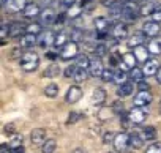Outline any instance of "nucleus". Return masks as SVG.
<instances>
[{"label": "nucleus", "instance_id": "f257e3e1", "mask_svg": "<svg viewBox=\"0 0 161 153\" xmlns=\"http://www.w3.org/2000/svg\"><path fill=\"white\" fill-rule=\"evenodd\" d=\"M19 63H21V68H22L24 71L32 73V71H35V69L38 68V65H40V57H38L36 52L29 51V52H24V54H22V57L19 58Z\"/></svg>", "mask_w": 161, "mask_h": 153}, {"label": "nucleus", "instance_id": "f03ea898", "mask_svg": "<svg viewBox=\"0 0 161 153\" xmlns=\"http://www.w3.org/2000/svg\"><path fill=\"white\" fill-rule=\"evenodd\" d=\"M79 55V43L76 41H68L63 47H60V52H58V57L62 60H71V58H76Z\"/></svg>", "mask_w": 161, "mask_h": 153}, {"label": "nucleus", "instance_id": "7ed1b4c3", "mask_svg": "<svg viewBox=\"0 0 161 153\" xmlns=\"http://www.w3.org/2000/svg\"><path fill=\"white\" fill-rule=\"evenodd\" d=\"M109 33H111V38L115 40V43H120V41H123V40L126 38V35H128V27H126L125 22H115L114 25H111Z\"/></svg>", "mask_w": 161, "mask_h": 153}, {"label": "nucleus", "instance_id": "20e7f679", "mask_svg": "<svg viewBox=\"0 0 161 153\" xmlns=\"http://www.w3.org/2000/svg\"><path fill=\"white\" fill-rule=\"evenodd\" d=\"M112 145H114V150H115L117 153L126 151V148L131 147V144H130V134H128V133H117L115 137H114Z\"/></svg>", "mask_w": 161, "mask_h": 153}, {"label": "nucleus", "instance_id": "39448f33", "mask_svg": "<svg viewBox=\"0 0 161 153\" xmlns=\"http://www.w3.org/2000/svg\"><path fill=\"white\" fill-rule=\"evenodd\" d=\"M139 5L137 3H134L133 0L131 2H126L125 5H123V19L125 21H134L136 18H139L141 16V11H139Z\"/></svg>", "mask_w": 161, "mask_h": 153}, {"label": "nucleus", "instance_id": "423d86ee", "mask_svg": "<svg viewBox=\"0 0 161 153\" xmlns=\"http://www.w3.org/2000/svg\"><path fill=\"white\" fill-rule=\"evenodd\" d=\"M128 118L131 123L134 125H141L147 120V111L144 107H139V106H134L130 112H128Z\"/></svg>", "mask_w": 161, "mask_h": 153}, {"label": "nucleus", "instance_id": "0eeeda50", "mask_svg": "<svg viewBox=\"0 0 161 153\" xmlns=\"http://www.w3.org/2000/svg\"><path fill=\"white\" fill-rule=\"evenodd\" d=\"M57 18H58V14L55 13V10L52 7H46L40 13V22L43 25H52L57 21Z\"/></svg>", "mask_w": 161, "mask_h": 153}, {"label": "nucleus", "instance_id": "6e6552de", "mask_svg": "<svg viewBox=\"0 0 161 153\" xmlns=\"http://www.w3.org/2000/svg\"><path fill=\"white\" fill-rule=\"evenodd\" d=\"M161 32V27H159V22L150 19V21H145L144 25H142V33L147 36V38H155L158 36Z\"/></svg>", "mask_w": 161, "mask_h": 153}, {"label": "nucleus", "instance_id": "1a4fd4ad", "mask_svg": "<svg viewBox=\"0 0 161 153\" xmlns=\"http://www.w3.org/2000/svg\"><path fill=\"white\" fill-rule=\"evenodd\" d=\"M152 100H153V96H152V93H150L148 90H139V92L136 93V96H134L133 103H134V106L147 107V106L152 103Z\"/></svg>", "mask_w": 161, "mask_h": 153}, {"label": "nucleus", "instance_id": "9d476101", "mask_svg": "<svg viewBox=\"0 0 161 153\" xmlns=\"http://www.w3.org/2000/svg\"><path fill=\"white\" fill-rule=\"evenodd\" d=\"M5 10L11 14H16V13H22L24 8L27 7V0H7V3L3 5Z\"/></svg>", "mask_w": 161, "mask_h": 153}, {"label": "nucleus", "instance_id": "9b49d317", "mask_svg": "<svg viewBox=\"0 0 161 153\" xmlns=\"http://www.w3.org/2000/svg\"><path fill=\"white\" fill-rule=\"evenodd\" d=\"M80 98H82V89L79 85H71L66 92V96H65L68 104H76L80 101Z\"/></svg>", "mask_w": 161, "mask_h": 153}, {"label": "nucleus", "instance_id": "f8f14e48", "mask_svg": "<svg viewBox=\"0 0 161 153\" xmlns=\"http://www.w3.org/2000/svg\"><path fill=\"white\" fill-rule=\"evenodd\" d=\"M54 43H55V33L46 30V32H41V33L38 35V46H40V47L47 49V47L54 46Z\"/></svg>", "mask_w": 161, "mask_h": 153}, {"label": "nucleus", "instance_id": "ddd939ff", "mask_svg": "<svg viewBox=\"0 0 161 153\" xmlns=\"http://www.w3.org/2000/svg\"><path fill=\"white\" fill-rule=\"evenodd\" d=\"M159 62L156 60V58H148L145 63H144V66H142V69H144V74H145V78H152V76H156V73L159 71Z\"/></svg>", "mask_w": 161, "mask_h": 153}, {"label": "nucleus", "instance_id": "4468645a", "mask_svg": "<svg viewBox=\"0 0 161 153\" xmlns=\"http://www.w3.org/2000/svg\"><path fill=\"white\" fill-rule=\"evenodd\" d=\"M104 71V66H103V62L100 57H93L90 58V66H89V73L90 76H93V78H101V74Z\"/></svg>", "mask_w": 161, "mask_h": 153}, {"label": "nucleus", "instance_id": "2eb2a0df", "mask_svg": "<svg viewBox=\"0 0 161 153\" xmlns=\"http://www.w3.org/2000/svg\"><path fill=\"white\" fill-rule=\"evenodd\" d=\"M40 13H41L40 5H38V3H33V2H29L27 7H25L24 11H22V16H24L25 19H29V21H33L35 18H40Z\"/></svg>", "mask_w": 161, "mask_h": 153}, {"label": "nucleus", "instance_id": "dca6fc26", "mask_svg": "<svg viewBox=\"0 0 161 153\" xmlns=\"http://www.w3.org/2000/svg\"><path fill=\"white\" fill-rule=\"evenodd\" d=\"M136 57H134V54L133 52H125L123 55H122V60H120V65H119V68L120 69H125V71H131L134 66H136Z\"/></svg>", "mask_w": 161, "mask_h": 153}, {"label": "nucleus", "instance_id": "f3484780", "mask_svg": "<svg viewBox=\"0 0 161 153\" xmlns=\"http://www.w3.org/2000/svg\"><path fill=\"white\" fill-rule=\"evenodd\" d=\"M30 140L33 145H43L47 139H46V129L44 128H35L30 133Z\"/></svg>", "mask_w": 161, "mask_h": 153}, {"label": "nucleus", "instance_id": "a211bd4d", "mask_svg": "<svg viewBox=\"0 0 161 153\" xmlns=\"http://www.w3.org/2000/svg\"><path fill=\"white\" fill-rule=\"evenodd\" d=\"M133 54H134V57H136V60L139 63H145L150 58V55H152L150 51H148V47H145L144 44H141L137 47H133Z\"/></svg>", "mask_w": 161, "mask_h": 153}, {"label": "nucleus", "instance_id": "6ab92c4d", "mask_svg": "<svg viewBox=\"0 0 161 153\" xmlns=\"http://www.w3.org/2000/svg\"><path fill=\"white\" fill-rule=\"evenodd\" d=\"M93 25H95V30H97V33H98L100 36H104V35L111 30L109 21H108L106 18H97L95 22H93Z\"/></svg>", "mask_w": 161, "mask_h": 153}, {"label": "nucleus", "instance_id": "aec40b11", "mask_svg": "<svg viewBox=\"0 0 161 153\" xmlns=\"http://www.w3.org/2000/svg\"><path fill=\"white\" fill-rule=\"evenodd\" d=\"M21 47L22 49H32L33 46L38 44V35H33V33H25L22 38H21Z\"/></svg>", "mask_w": 161, "mask_h": 153}, {"label": "nucleus", "instance_id": "412c9836", "mask_svg": "<svg viewBox=\"0 0 161 153\" xmlns=\"http://www.w3.org/2000/svg\"><path fill=\"white\" fill-rule=\"evenodd\" d=\"M134 81H126V82H123L122 85H119V96H122V98H128V96H131L133 93H134Z\"/></svg>", "mask_w": 161, "mask_h": 153}, {"label": "nucleus", "instance_id": "4be33fe9", "mask_svg": "<svg viewBox=\"0 0 161 153\" xmlns=\"http://www.w3.org/2000/svg\"><path fill=\"white\" fill-rule=\"evenodd\" d=\"M11 27V38H22L27 33V25H24L22 22H13L10 24Z\"/></svg>", "mask_w": 161, "mask_h": 153}, {"label": "nucleus", "instance_id": "5701e85b", "mask_svg": "<svg viewBox=\"0 0 161 153\" xmlns=\"http://www.w3.org/2000/svg\"><path fill=\"white\" fill-rule=\"evenodd\" d=\"M104 101H106V90L103 87H97L93 90V95H92V103L95 106H103Z\"/></svg>", "mask_w": 161, "mask_h": 153}, {"label": "nucleus", "instance_id": "b1692460", "mask_svg": "<svg viewBox=\"0 0 161 153\" xmlns=\"http://www.w3.org/2000/svg\"><path fill=\"white\" fill-rule=\"evenodd\" d=\"M144 38H145V35L141 32V33H133V35H130V38L126 40V46H130V47H137V46H141V44H144Z\"/></svg>", "mask_w": 161, "mask_h": 153}, {"label": "nucleus", "instance_id": "393cba45", "mask_svg": "<svg viewBox=\"0 0 161 153\" xmlns=\"http://www.w3.org/2000/svg\"><path fill=\"white\" fill-rule=\"evenodd\" d=\"M144 142H145V139H144V136H142V133H137V131H134V133H131L130 134V144H131V148H141L142 145H144Z\"/></svg>", "mask_w": 161, "mask_h": 153}, {"label": "nucleus", "instance_id": "a878e982", "mask_svg": "<svg viewBox=\"0 0 161 153\" xmlns=\"http://www.w3.org/2000/svg\"><path fill=\"white\" fill-rule=\"evenodd\" d=\"M148 51L152 55H161V38H150L148 41Z\"/></svg>", "mask_w": 161, "mask_h": 153}, {"label": "nucleus", "instance_id": "bb28decb", "mask_svg": "<svg viewBox=\"0 0 161 153\" xmlns=\"http://www.w3.org/2000/svg\"><path fill=\"white\" fill-rule=\"evenodd\" d=\"M130 73V79L131 81H134V82H141V81H144L145 79V74H144V69L142 68H139V66H134L131 71H128Z\"/></svg>", "mask_w": 161, "mask_h": 153}, {"label": "nucleus", "instance_id": "cd10ccee", "mask_svg": "<svg viewBox=\"0 0 161 153\" xmlns=\"http://www.w3.org/2000/svg\"><path fill=\"white\" fill-rule=\"evenodd\" d=\"M155 2L153 0H148V2H145L144 5H141V8H139V11H141V16H152V13H153V10H155Z\"/></svg>", "mask_w": 161, "mask_h": 153}, {"label": "nucleus", "instance_id": "c85d7f7f", "mask_svg": "<svg viewBox=\"0 0 161 153\" xmlns=\"http://www.w3.org/2000/svg\"><path fill=\"white\" fill-rule=\"evenodd\" d=\"M89 71L87 69H84V68H76V73H74V78H73V81H76V82H84V81H87V78H89Z\"/></svg>", "mask_w": 161, "mask_h": 153}, {"label": "nucleus", "instance_id": "c756f323", "mask_svg": "<svg viewBox=\"0 0 161 153\" xmlns=\"http://www.w3.org/2000/svg\"><path fill=\"white\" fill-rule=\"evenodd\" d=\"M74 65L79 66V68L87 69V68L90 66V58H89V55H86V54H79V55L76 57V63H74Z\"/></svg>", "mask_w": 161, "mask_h": 153}, {"label": "nucleus", "instance_id": "7c9ffc66", "mask_svg": "<svg viewBox=\"0 0 161 153\" xmlns=\"http://www.w3.org/2000/svg\"><path fill=\"white\" fill-rule=\"evenodd\" d=\"M128 78L130 76H126V71L125 69H115V74H114V82L115 84H119V85H122L123 82H126L128 81Z\"/></svg>", "mask_w": 161, "mask_h": 153}, {"label": "nucleus", "instance_id": "2f4dec72", "mask_svg": "<svg viewBox=\"0 0 161 153\" xmlns=\"http://www.w3.org/2000/svg\"><path fill=\"white\" fill-rule=\"evenodd\" d=\"M44 95H46L47 98H55V96L58 95V85L54 84V82L47 84V85L44 87Z\"/></svg>", "mask_w": 161, "mask_h": 153}, {"label": "nucleus", "instance_id": "473e14b6", "mask_svg": "<svg viewBox=\"0 0 161 153\" xmlns=\"http://www.w3.org/2000/svg\"><path fill=\"white\" fill-rule=\"evenodd\" d=\"M57 148V142L54 139H47L43 145H41V151L43 153H54Z\"/></svg>", "mask_w": 161, "mask_h": 153}, {"label": "nucleus", "instance_id": "72a5a7b5", "mask_svg": "<svg viewBox=\"0 0 161 153\" xmlns=\"http://www.w3.org/2000/svg\"><path fill=\"white\" fill-rule=\"evenodd\" d=\"M142 136L145 140H155L156 139V129L153 126H145L142 128Z\"/></svg>", "mask_w": 161, "mask_h": 153}, {"label": "nucleus", "instance_id": "f704fd0d", "mask_svg": "<svg viewBox=\"0 0 161 153\" xmlns=\"http://www.w3.org/2000/svg\"><path fill=\"white\" fill-rule=\"evenodd\" d=\"M69 40L71 41H76V43H80V41H86V35H84V30L80 29H74L69 35Z\"/></svg>", "mask_w": 161, "mask_h": 153}, {"label": "nucleus", "instance_id": "c9c22d12", "mask_svg": "<svg viewBox=\"0 0 161 153\" xmlns=\"http://www.w3.org/2000/svg\"><path fill=\"white\" fill-rule=\"evenodd\" d=\"M68 41H69V40H68L66 33H63V32H58V33L55 35V43H54V46H55V47H63V46H65Z\"/></svg>", "mask_w": 161, "mask_h": 153}, {"label": "nucleus", "instance_id": "e433bc0d", "mask_svg": "<svg viewBox=\"0 0 161 153\" xmlns=\"http://www.w3.org/2000/svg\"><path fill=\"white\" fill-rule=\"evenodd\" d=\"M80 13H82V5H73V7H71V8H68V11H66L68 18H71V19L79 18V16H80Z\"/></svg>", "mask_w": 161, "mask_h": 153}, {"label": "nucleus", "instance_id": "4c0bfd02", "mask_svg": "<svg viewBox=\"0 0 161 153\" xmlns=\"http://www.w3.org/2000/svg\"><path fill=\"white\" fill-rule=\"evenodd\" d=\"M43 24L41 22H32L30 25H27V33H33V35H40L43 32Z\"/></svg>", "mask_w": 161, "mask_h": 153}, {"label": "nucleus", "instance_id": "58836bf2", "mask_svg": "<svg viewBox=\"0 0 161 153\" xmlns=\"http://www.w3.org/2000/svg\"><path fill=\"white\" fill-rule=\"evenodd\" d=\"M22 136L21 134H13L11 136V140H10V145L13 150H18V148H22Z\"/></svg>", "mask_w": 161, "mask_h": 153}, {"label": "nucleus", "instance_id": "ea45409f", "mask_svg": "<svg viewBox=\"0 0 161 153\" xmlns=\"http://www.w3.org/2000/svg\"><path fill=\"white\" fill-rule=\"evenodd\" d=\"M58 73H60V68H58V65H51L46 71H44V78H57L58 76Z\"/></svg>", "mask_w": 161, "mask_h": 153}, {"label": "nucleus", "instance_id": "a19ab883", "mask_svg": "<svg viewBox=\"0 0 161 153\" xmlns=\"http://www.w3.org/2000/svg\"><path fill=\"white\" fill-rule=\"evenodd\" d=\"M114 74H115V71H112V69H104L100 79H101L103 82H114Z\"/></svg>", "mask_w": 161, "mask_h": 153}, {"label": "nucleus", "instance_id": "79ce46f5", "mask_svg": "<svg viewBox=\"0 0 161 153\" xmlns=\"http://www.w3.org/2000/svg\"><path fill=\"white\" fill-rule=\"evenodd\" d=\"M108 54V46L104 43H98L97 47H95V55L97 57H104Z\"/></svg>", "mask_w": 161, "mask_h": 153}, {"label": "nucleus", "instance_id": "37998d69", "mask_svg": "<svg viewBox=\"0 0 161 153\" xmlns=\"http://www.w3.org/2000/svg\"><path fill=\"white\" fill-rule=\"evenodd\" d=\"M0 32H2V41H5L8 36H11V27H10V24L3 22L2 27H0Z\"/></svg>", "mask_w": 161, "mask_h": 153}, {"label": "nucleus", "instance_id": "c03bdc74", "mask_svg": "<svg viewBox=\"0 0 161 153\" xmlns=\"http://www.w3.org/2000/svg\"><path fill=\"white\" fill-rule=\"evenodd\" d=\"M145 153H161V142H153L148 145Z\"/></svg>", "mask_w": 161, "mask_h": 153}, {"label": "nucleus", "instance_id": "a18cd8bd", "mask_svg": "<svg viewBox=\"0 0 161 153\" xmlns=\"http://www.w3.org/2000/svg\"><path fill=\"white\" fill-rule=\"evenodd\" d=\"M76 65H71V66H68L65 71H63V76H65V78L66 79H73L74 78V73H76Z\"/></svg>", "mask_w": 161, "mask_h": 153}, {"label": "nucleus", "instance_id": "49530a36", "mask_svg": "<svg viewBox=\"0 0 161 153\" xmlns=\"http://www.w3.org/2000/svg\"><path fill=\"white\" fill-rule=\"evenodd\" d=\"M152 19L156 22H161V5H156L153 13H152Z\"/></svg>", "mask_w": 161, "mask_h": 153}, {"label": "nucleus", "instance_id": "de8ad7c7", "mask_svg": "<svg viewBox=\"0 0 161 153\" xmlns=\"http://www.w3.org/2000/svg\"><path fill=\"white\" fill-rule=\"evenodd\" d=\"M21 49H22V47H13V49L10 51V57H11V58H21V57H22Z\"/></svg>", "mask_w": 161, "mask_h": 153}, {"label": "nucleus", "instance_id": "09e8293b", "mask_svg": "<svg viewBox=\"0 0 161 153\" xmlns=\"http://www.w3.org/2000/svg\"><path fill=\"white\" fill-rule=\"evenodd\" d=\"M100 3L106 8H112V7L117 5V0H100Z\"/></svg>", "mask_w": 161, "mask_h": 153}, {"label": "nucleus", "instance_id": "8fccbe9b", "mask_svg": "<svg viewBox=\"0 0 161 153\" xmlns=\"http://www.w3.org/2000/svg\"><path fill=\"white\" fill-rule=\"evenodd\" d=\"M112 109H114V107H112ZM112 109L109 107V109H104V111H103V114L100 112V118H103V120L111 118V115H112Z\"/></svg>", "mask_w": 161, "mask_h": 153}, {"label": "nucleus", "instance_id": "3c124183", "mask_svg": "<svg viewBox=\"0 0 161 153\" xmlns=\"http://www.w3.org/2000/svg\"><path fill=\"white\" fill-rule=\"evenodd\" d=\"M79 118H80V114H79V112H71V114H69V118H68V125L77 122Z\"/></svg>", "mask_w": 161, "mask_h": 153}, {"label": "nucleus", "instance_id": "603ef678", "mask_svg": "<svg viewBox=\"0 0 161 153\" xmlns=\"http://www.w3.org/2000/svg\"><path fill=\"white\" fill-rule=\"evenodd\" d=\"M60 5L68 10V8H71L73 5H76V0H60Z\"/></svg>", "mask_w": 161, "mask_h": 153}, {"label": "nucleus", "instance_id": "864d4df0", "mask_svg": "<svg viewBox=\"0 0 161 153\" xmlns=\"http://www.w3.org/2000/svg\"><path fill=\"white\" fill-rule=\"evenodd\" d=\"M0 153H14V150L11 148L10 144H2V147H0Z\"/></svg>", "mask_w": 161, "mask_h": 153}, {"label": "nucleus", "instance_id": "5fc2aeb1", "mask_svg": "<svg viewBox=\"0 0 161 153\" xmlns=\"http://www.w3.org/2000/svg\"><path fill=\"white\" fill-rule=\"evenodd\" d=\"M114 137H115V136H114L112 133H106L104 137H103V142H104V144H111V142H114Z\"/></svg>", "mask_w": 161, "mask_h": 153}, {"label": "nucleus", "instance_id": "6e6d98bb", "mask_svg": "<svg viewBox=\"0 0 161 153\" xmlns=\"http://www.w3.org/2000/svg\"><path fill=\"white\" fill-rule=\"evenodd\" d=\"M11 131L14 133V123H8V125L5 126V133H7V134H11Z\"/></svg>", "mask_w": 161, "mask_h": 153}, {"label": "nucleus", "instance_id": "4d7b16f0", "mask_svg": "<svg viewBox=\"0 0 161 153\" xmlns=\"http://www.w3.org/2000/svg\"><path fill=\"white\" fill-rule=\"evenodd\" d=\"M137 85H139V90H148V85L144 82V81H141V82H137Z\"/></svg>", "mask_w": 161, "mask_h": 153}, {"label": "nucleus", "instance_id": "13d9d810", "mask_svg": "<svg viewBox=\"0 0 161 153\" xmlns=\"http://www.w3.org/2000/svg\"><path fill=\"white\" fill-rule=\"evenodd\" d=\"M43 2L46 3V7H52L54 3H57V2H60V0H43Z\"/></svg>", "mask_w": 161, "mask_h": 153}, {"label": "nucleus", "instance_id": "bf43d9fd", "mask_svg": "<svg viewBox=\"0 0 161 153\" xmlns=\"http://www.w3.org/2000/svg\"><path fill=\"white\" fill-rule=\"evenodd\" d=\"M57 55H58V54H55V52H51V51L46 54V57H47V58H55Z\"/></svg>", "mask_w": 161, "mask_h": 153}, {"label": "nucleus", "instance_id": "052dcab7", "mask_svg": "<svg viewBox=\"0 0 161 153\" xmlns=\"http://www.w3.org/2000/svg\"><path fill=\"white\" fill-rule=\"evenodd\" d=\"M133 2H134V3H137V5L141 7V5H144L145 2H148V0H133Z\"/></svg>", "mask_w": 161, "mask_h": 153}, {"label": "nucleus", "instance_id": "680f3d73", "mask_svg": "<svg viewBox=\"0 0 161 153\" xmlns=\"http://www.w3.org/2000/svg\"><path fill=\"white\" fill-rule=\"evenodd\" d=\"M156 81L159 82V85H161V68H159V71L156 73Z\"/></svg>", "mask_w": 161, "mask_h": 153}, {"label": "nucleus", "instance_id": "e2e57ef3", "mask_svg": "<svg viewBox=\"0 0 161 153\" xmlns=\"http://www.w3.org/2000/svg\"><path fill=\"white\" fill-rule=\"evenodd\" d=\"M73 153H86L82 148H76V150H73Z\"/></svg>", "mask_w": 161, "mask_h": 153}, {"label": "nucleus", "instance_id": "0e129e2a", "mask_svg": "<svg viewBox=\"0 0 161 153\" xmlns=\"http://www.w3.org/2000/svg\"><path fill=\"white\" fill-rule=\"evenodd\" d=\"M159 111H161V100H159Z\"/></svg>", "mask_w": 161, "mask_h": 153}]
</instances>
